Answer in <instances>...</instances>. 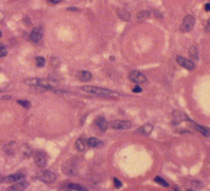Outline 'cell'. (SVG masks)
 <instances>
[{
    "label": "cell",
    "instance_id": "1",
    "mask_svg": "<svg viewBox=\"0 0 210 191\" xmlns=\"http://www.w3.org/2000/svg\"><path fill=\"white\" fill-rule=\"evenodd\" d=\"M81 90L86 92L89 94H94L97 96H102V97H118V94L116 92L107 90V89L103 88H98V87H93V86H84L81 88Z\"/></svg>",
    "mask_w": 210,
    "mask_h": 191
},
{
    "label": "cell",
    "instance_id": "2",
    "mask_svg": "<svg viewBox=\"0 0 210 191\" xmlns=\"http://www.w3.org/2000/svg\"><path fill=\"white\" fill-rule=\"evenodd\" d=\"M25 83L32 87H40L44 89H53V85L49 80L45 79H28Z\"/></svg>",
    "mask_w": 210,
    "mask_h": 191
},
{
    "label": "cell",
    "instance_id": "3",
    "mask_svg": "<svg viewBox=\"0 0 210 191\" xmlns=\"http://www.w3.org/2000/svg\"><path fill=\"white\" fill-rule=\"evenodd\" d=\"M195 24V18L192 15H187L184 17V19L182 20V24L180 25V31L183 33H187L191 30L194 27Z\"/></svg>",
    "mask_w": 210,
    "mask_h": 191
},
{
    "label": "cell",
    "instance_id": "4",
    "mask_svg": "<svg viewBox=\"0 0 210 191\" xmlns=\"http://www.w3.org/2000/svg\"><path fill=\"white\" fill-rule=\"evenodd\" d=\"M34 157V162L38 167H45L47 164V156L43 151H35L33 154Z\"/></svg>",
    "mask_w": 210,
    "mask_h": 191
},
{
    "label": "cell",
    "instance_id": "5",
    "mask_svg": "<svg viewBox=\"0 0 210 191\" xmlns=\"http://www.w3.org/2000/svg\"><path fill=\"white\" fill-rule=\"evenodd\" d=\"M38 178L39 180L43 181V182L45 183H52L56 180V174L50 170H44L42 171V172H40Z\"/></svg>",
    "mask_w": 210,
    "mask_h": 191
},
{
    "label": "cell",
    "instance_id": "6",
    "mask_svg": "<svg viewBox=\"0 0 210 191\" xmlns=\"http://www.w3.org/2000/svg\"><path fill=\"white\" fill-rule=\"evenodd\" d=\"M128 78L130 80L133 82L135 84H144L147 82V78L144 74H142L140 72L137 71H132L130 74H128Z\"/></svg>",
    "mask_w": 210,
    "mask_h": 191
},
{
    "label": "cell",
    "instance_id": "7",
    "mask_svg": "<svg viewBox=\"0 0 210 191\" xmlns=\"http://www.w3.org/2000/svg\"><path fill=\"white\" fill-rule=\"evenodd\" d=\"M110 125L113 130H128L132 126V123L128 121H113Z\"/></svg>",
    "mask_w": 210,
    "mask_h": 191
},
{
    "label": "cell",
    "instance_id": "8",
    "mask_svg": "<svg viewBox=\"0 0 210 191\" xmlns=\"http://www.w3.org/2000/svg\"><path fill=\"white\" fill-rule=\"evenodd\" d=\"M44 34V29L42 27H35L30 34V40L33 43H38L42 39Z\"/></svg>",
    "mask_w": 210,
    "mask_h": 191
},
{
    "label": "cell",
    "instance_id": "9",
    "mask_svg": "<svg viewBox=\"0 0 210 191\" xmlns=\"http://www.w3.org/2000/svg\"><path fill=\"white\" fill-rule=\"evenodd\" d=\"M176 61L177 63L179 64L181 67H183V68L187 69V70H193L194 69V64L192 63L191 61L187 60V59L183 58V57L181 56H177L176 57Z\"/></svg>",
    "mask_w": 210,
    "mask_h": 191
},
{
    "label": "cell",
    "instance_id": "10",
    "mask_svg": "<svg viewBox=\"0 0 210 191\" xmlns=\"http://www.w3.org/2000/svg\"><path fill=\"white\" fill-rule=\"evenodd\" d=\"M23 177H24V175L22 174V173H16V174H12V175L7 176L5 178H3L2 181L5 183H13V182H17V181L21 180Z\"/></svg>",
    "mask_w": 210,
    "mask_h": 191
},
{
    "label": "cell",
    "instance_id": "11",
    "mask_svg": "<svg viewBox=\"0 0 210 191\" xmlns=\"http://www.w3.org/2000/svg\"><path fill=\"white\" fill-rule=\"evenodd\" d=\"M28 183L26 181H17V183L13 184L11 187H9V189L7 191H23L27 187Z\"/></svg>",
    "mask_w": 210,
    "mask_h": 191
},
{
    "label": "cell",
    "instance_id": "12",
    "mask_svg": "<svg viewBox=\"0 0 210 191\" xmlns=\"http://www.w3.org/2000/svg\"><path fill=\"white\" fill-rule=\"evenodd\" d=\"M152 130H154V126H152V125H150V123H147V125L140 126V128L137 130V133H140V135H149V133H152Z\"/></svg>",
    "mask_w": 210,
    "mask_h": 191
},
{
    "label": "cell",
    "instance_id": "13",
    "mask_svg": "<svg viewBox=\"0 0 210 191\" xmlns=\"http://www.w3.org/2000/svg\"><path fill=\"white\" fill-rule=\"evenodd\" d=\"M78 78L82 82H88L92 79V74L89 71H80L78 73Z\"/></svg>",
    "mask_w": 210,
    "mask_h": 191
},
{
    "label": "cell",
    "instance_id": "14",
    "mask_svg": "<svg viewBox=\"0 0 210 191\" xmlns=\"http://www.w3.org/2000/svg\"><path fill=\"white\" fill-rule=\"evenodd\" d=\"M87 141H86L84 138H79L76 141V148L79 150V151H85L86 148H87Z\"/></svg>",
    "mask_w": 210,
    "mask_h": 191
},
{
    "label": "cell",
    "instance_id": "15",
    "mask_svg": "<svg viewBox=\"0 0 210 191\" xmlns=\"http://www.w3.org/2000/svg\"><path fill=\"white\" fill-rule=\"evenodd\" d=\"M96 123H97V125L99 126V128H100L101 130L105 131L108 128V121L105 120L104 118H98L97 121H96Z\"/></svg>",
    "mask_w": 210,
    "mask_h": 191
},
{
    "label": "cell",
    "instance_id": "16",
    "mask_svg": "<svg viewBox=\"0 0 210 191\" xmlns=\"http://www.w3.org/2000/svg\"><path fill=\"white\" fill-rule=\"evenodd\" d=\"M118 17H120L121 19H123V20H125V21H128L130 19V12H128V10H125V9H118Z\"/></svg>",
    "mask_w": 210,
    "mask_h": 191
},
{
    "label": "cell",
    "instance_id": "17",
    "mask_svg": "<svg viewBox=\"0 0 210 191\" xmlns=\"http://www.w3.org/2000/svg\"><path fill=\"white\" fill-rule=\"evenodd\" d=\"M87 144L88 146H91V147H98V146L102 145V141L99 140V138L91 137L87 140Z\"/></svg>",
    "mask_w": 210,
    "mask_h": 191
},
{
    "label": "cell",
    "instance_id": "18",
    "mask_svg": "<svg viewBox=\"0 0 210 191\" xmlns=\"http://www.w3.org/2000/svg\"><path fill=\"white\" fill-rule=\"evenodd\" d=\"M195 128H196L197 131H199V133H201V135H203L204 136H209L210 135V130L207 128H205V126L195 125Z\"/></svg>",
    "mask_w": 210,
    "mask_h": 191
},
{
    "label": "cell",
    "instance_id": "19",
    "mask_svg": "<svg viewBox=\"0 0 210 191\" xmlns=\"http://www.w3.org/2000/svg\"><path fill=\"white\" fill-rule=\"evenodd\" d=\"M68 188L71 190H78V191H87V188L80 184H76V183H71L68 185Z\"/></svg>",
    "mask_w": 210,
    "mask_h": 191
},
{
    "label": "cell",
    "instance_id": "20",
    "mask_svg": "<svg viewBox=\"0 0 210 191\" xmlns=\"http://www.w3.org/2000/svg\"><path fill=\"white\" fill-rule=\"evenodd\" d=\"M189 55H190V57H191L192 59H194V60H197V59H198V50H197V47L196 46L190 47Z\"/></svg>",
    "mask_w": 210,
    "mask_h": 191
},
{
    "label": "cell",
    "instance_id": "21",
    "mask_svg": "<svg viewBox=\"0 0 210 191\" xmlns=\"http://www.w3.org/2000/svg\"><path fill=\"white\" fill-rule=\"evenodd\" d=\"M149 15H150V12H149V11H140V12H138V14H137V19H140V20L145 19Z\"/></svg>",
    "mask_w": 210,
    "mask_h": 191
},
{
    "label": "cell",
    "instance_id": "22",
    "mask_svg": "<svg viewBox=\"0 0 210 191\" xmlns=\"http://www.w3.org/2000/svg\"><path fill=\"white\" fill-rule=\"evenodd\" d=\"M45 64H46V61H45V59H44L43 57H37V58H36V65L38 67L42 68V67L45 66Z\"/></svg>",
    "mask_w": 210,
    "mask_h": 191
},
{
    "label": "cell",
    "instance_id": "23",
    "mask_svg": "<svg viewBox=\"0 0 210 191\" xmlns=\"http://www.w3.org/2000/svg\"><path fill=\"white\" fill-rule=\"evenodd\" d=\"M154 181H155V182L159 183V184L162 185V186H164V187H168V183H167L164 179H162L161 177H159V176L155 177V178H154Z\"/></svg>",
    "mask_w": 210,
    "mask_h": 191
},
{
    "label": "cell",
    "instance_id": "24",
    "mask_svg": "<svg viewBox=\"0 0 210 191\" xmlns=\"http://www.w3.org/2000/svg\"><path fill=\"white\" fill-rule=\"evenodd\" d=\"M7 55V49L5 48V46L0 45V58H3Z\"/></svg>",
    "mask_w": 210,
    "mask_h": 191
},
{
    "label": "cell",
    "instance_id": "25",
    "mask_svg": "<svg viewBox=\"0 0 210 191\" xmlns=\"http://www.w3.org/2000/svg\"><path fill=\"white\" fill-rule=\"evenodd\" d=\"M18 104L20 106H24V108H26V109H29L30 108V103H29L28 101H21V100H19L18 101Z\"/></svg>",
    "mask_w": 210,
    "mask_h": 191
},
{
    "label": "cell",
    "instance_id": "26",
    "mask_svg": "<svg viewBox=\"0 0 210 191\" xmlns=\"http://www.w3.org/2000/svg\"><path fill=\"white\" fill-rule=\"evenodd\" d=\"M113 183H115V186L116 188H121L122 187V182H121L120 180L118 179V178H113Z\"/></svg>",
    "mask_w": 210,
    "mask_h": 191
},
{
    "label": "cell",
    "instance_id": "27",
    "mask_svg": "<svg viewBox=\"0 0 210 191\" xmlns=\"http://www.w3.org/2000/svg\"><path fill=\"white\" fill-rule=\"evenodd\" d=\"M142 88H140V86H135V88L132 89V92L133 93H140V92H142Z\"/></svg>",
    "mask_w": 210,
    "mask_h": 191
},
{
    "label": "cell",
    "instance_id": "28",
    "mask_svg": "<svg viewBox=\"0 0 210 191\" xmlns=\"http://www.w3.org/2000/svg\"><path fill=\"white\" fill-rule=\"evenodd\" d=\"M61 1L62 0H48V2L50 4H58V3H60Z\"/></svg>",
    "mask_w": 210,
    "mask_h": 191
},
{
    "label": "cell",
    "instance_id": "29",
    "mask_svg": "<svg viewBox=\"0 0 210 191\" xmlns=\"http://www.w3.org/2000/svg\"><path fill=\"white\" fill-rule=\"evenodd\" d=\"M204 8H205V10H206V11H210V3L205 4Z\"/></svg>",
    "mask_w": 210,
    "mask_h": 191
},
{
    "label": "cell",
    "instance_id": "30",
    "mask_svg": "<svg viewBox=\"0 0 210 191\" xmlns=\"http://www.w3.org/2000/svg\"><path fill=\"white\" fill-rule=\"evenodd\" d=\"M208 26L210 27V19H209V20H208Z\"/></svg>",
    "mask_w": 210,
    "mask_h": 191
},
{
    "label": "cell",
    "instance_id": "31",
    "mask_svg": "<svg viewBox=\"0 0 210 191\" xmlns=\"http://www.w3.org/2000/svg\"><path fill=\"white\" fill-rule=\"evenodd\" d=\"M175 191H179V190H178V188H175Z\"/></svg>",
    "mask_w": 210,
    "mask_h": 191
},
{
    "label": "cell",
    "instance_id": "32",
    "mask_svg": "<svg viewBox=\"0 0 210 191\" xmlns=\"http://www.w3.org/2000/svg\"><path fill=\"white\" fill-rule=\"evenodd\" d=\"M0 181H2V179H1V177H0Z\"/></svg>",
    "mask_w": 210,
    "mask_h": 191
}]
</instances>
